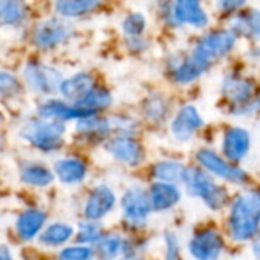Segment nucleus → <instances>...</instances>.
Listing matches in <instances>:
<instances>
[{"label": "nucleus", "mask_w": 260, "mask_h": 260, "mask_svg": "<svg viewBox=\"0 0 260 260\" xmlns=\"http://www.w3.org/2000/svg\"><path fill=\"white\" fill-rule=\"evenodd\" d=\"M260 192H248L238 197L229 215V233L233 241L245 242L259 235Z\"/></svg>", "instance_id": "obj_1"}, {"label": "nucleus", "mask_w": 260, "mask_h": 260, "mask_svg": "<svg viewBox=\"0 0 260 260\" xmlns=\"http://www.w3.org/2000/svg\"><path fill=\"white\" fill-rule=\"evenodd\" d=\"M192 197L201 198L212 210H219L227 204V192L222 186L216 184L212 177L198 168H189L183 181Z\"/></svg>", "instance_id": "obj_2"}, {"label": "nucleus", "mask_w": 260, "mask_h": 260, "mask_svg": "<svg viewBox=\"0 0 260 260\" xmlns=\"http://www.w3.org/2000/svg\"><path fill=\"white\" fill-rule=\"evenodd\" d=\"M64 133H66L64 123L53 122V120H43V119L29 120L20 129V136L26 142L46 152L55 151L62 145Z\"/></svg>", "instance_id": "obj_3"}, {"label": "nucleus", "mask_w": 260, "mask_h": 260, "mask_svg": "<svg viewBox=\"0 0 260 260\" xmlns=\"http://www.w3.org/2000/svg\"><path fill=\"white\" fill-rule=\"evenodd\" d=\"M236 35L232 30H213L201 37L192 53L200 56L201 59L212 64L213 61L225 56L236 44Z\"/></svg>", "instance_id": "obj_4"}, {"label": "nucleus", "mask_w": 260, "mask_h": 260, "mask_svg": "<svg viewBox=\"0 0 260 260\" xmlns=\"http://www.w3.org/2000/svg\"><path fill=\"white\" fill-rule=\"evenodd\" d=\"M123 219L131 227H143L152 210L149 195L140 186L129 187L122 198Z\"/></svg>", "instance_id": "obj_5"}, {"label": "nucleus", "mask_w": 260, "mask_h": 260, "mask_svg": "<svg viewBox=\"0 0 260 260\" xmlns=\"http://www.w3.org/2000/svg\"><path fill=\"white\" fill-rule=\"evenodd\" d=\"M24 82L38 93H55L61 88L62 75L56 69L41 64V62H30L23 70Z\"/></svg>", "instance_id": "obj_6"}, {"label": "nucleus", "mask_w": 260, "mask_h": 260, "mask_svg": "<svg viewBox=\"0 0 260 260\" xmlns=\"http://www.w3.org/2000/svg\"><path fill=\"white\" fill-rule=\"evenodd\" d=\"M73 34V26L62 18H47L34 29V43L40 49H53L69 40Z\"/></svg>", "instance_id": "obj_7"}, {"label": "nucleus", "mask_w": 260, "mask_h": 260, "mask_svg": "<svg viewBox=\"0 0 260 260\" xmlns=\"http://www.w3.org/2000/svg\"><path fill=\"white\" fill-rule=\"evenodd\" d=\"M197 160H198V163L206 171H209L210 174H213V175H216V177H219L222 180H227L230 183L245 184L247 180H248V175L241 168L232 165L230 161H227L225 158L219 157L216 152H213L210 149H201V151H198Z\"/></svg>", "instance_id": "obj_8"}, {"label": "nucleus", "mask_w": 260, "mask_h": 260, "mask_svg": "<svg viewBox=\"0 0 260 260\" xmlns=\"http://www.w3.org/2000/svg\"><path fill=\"white\" fill-rule=\"evenodd\" d=\"M222 250L224 241L221 235L212 229L198 232L189 244V251L195 260H216Z\"/></svg>", "instance_id": "obj_9"}, {"label": "nucleus", "mask_w": 260, "mask_h": 260, "mask_svg": "<svg viewBox=\"0 0 260 260\" xmlns=\"http://www.w3.org/2000/svg\"><path fill=\"white\" fill-rule=\"evenodd\" d=\"M105 149L113 158L128 166H137L143 160V149L133 137H114L105 145Z\"/></svg>", "instance_id": "obj_10"}, {"label": "nucleus", "mask_w": 260, "mask_h": 260, "mask_svg": "<svg viewBox=\"0 0 260 260\" xmlns=\"http://www.w3.org/2000/svg\"><path fill=\"white\" fill-rule=\"evenodd\" d=\"M172 14L177 26L189 24L193 27H204L209 24V15L197 0H178L172 3Z\"/></svg>", "instance_id": "obj_11"}, {"label": "nucleus", "mask_w": 260, "mask_h": 260, "mask_svg": "<svg viewBox=\"0 0 260 260\" xmlns=\"http://www.w3.org/2000/svg\"><path fill=\"white\" fill-rule=\"evenodd\" d=\"M201 126H203V117L198 113V110L192 105H186L177 113L175 119L172 120L171 129L177 140L186 142L192 139V136Z\"/></svg>", "instance_id": "obj_12"}, {"label": "nucleus", "mask_w": 260, "mask_h": 260, "mask_svg": "<svg viewBox=\"0 0 260 260\" xmlns=\"http://www.w3.org/2000/svg\"><path fill=\"white\" fill-rule=\"evenodd\" d=\"M116 204V195L108 186H98L88 197L84 209L87 221H99L104 218Z\"/></svg>", "instance_id": "obj_13"}, {"label": "nucleus", "mask_w": 260, "mask_h": 260, "mask_svg": "<svg viewBox=\"0 0 260 260\" xmlns=\"http://www.w3.org/2000/svg\"><path fill=\"white\" fill-rule=\"evenodd\" d=\"M38 114L43 120H53V122H61L64 123L66 120L70 119H84V117H90V116H96L91 113H87L81 108H78L76 105H67L61 101L56 99H49L46 102H43L38 107Z\"/></svg>", "instance_id": "obj_14"}, {"label": "nucleus", "mask_w": 260, "mask_h": 260, "mask_svg": "<svg viewBox=\"0 0 260 260\" xmlns=\"http://www.w3.org/2000/svg\"><path fill=\"white\" fill-rule=\"evenodd\" d=\"M250 134L242 128H230L222 140V152L227 161L238 163L245 158L250 151Z\"/></svg>", "instance_id": "obj_15"}, {"label": "nucleus", "mask_w": 260, "mask_h": 260, "mask_svg": "<svg viewBox=\"0 0 260 260\" xmlns=\"http://www.w3.org/2000/svg\"><path fill=\"white\" fill-rule=\"evenodd\" d=\"M222 96L236 107H245L254 96V84L242 76H227L222 81Z\"/></svg>", "instance_id": "obj_16"}, {"label": "nucleus", "mask_w": 260, "mask_h": 260, "mask_svg": "<svg viewBox=\"0 0 260 260\" xmlns=\"http://www.w3.org/2000/svg\"><path fill=\"white\" fill-rule=\"evenodd\" d=\"M209 67L210 64L207 61L201 59L195 53H190L189 56L175 64V67L172 69V78L178 84H189L204 75Z\"/></svg>", "instance_id": "obj_17"}, {"label": "nucleus", "mask_w": 260, "mask_h": 260, "mask_svg": "<svg viewBox=\"0 0 260 260\" xmlns=\"http://www.w3.org/2000/svg\"><path fill=\"white\" fill-rule=\"evenodd\" d=\"M151 207L157 212H165L175 207L181 198V193L177 186L166 183H154L148 192Z\"/></svg>", "instance_id": "obj_18"}, {"label": "nucleus", "mask_w": 260, "mask_h": 260, "mask_svg": "<svg viewBox=\"0 0 260 260\" xmlns=\"http://www.w3.org/2000/svg\"><path fill=\"white\" fill-rule=\"evenodd\" d=\"M94 88L93 78L88 73H76L75 76L62 81L59 91L62 96L75 104L81 102Z\"/></svg>", "instance_id": "obj_19"}, {"label": "nucleus", "mask_w": 260, "mask_h": 260, "mask_svg": "<svg viewBox=\"0 0 260 260\" xmlns=\"http://www.w3.org/2000/svg\"><path fill=\"white\" fill-rule=\"evenodd\" d=\"M46 222V215L41 210L37 209H29L23 212L18 219H17V233L21 239L29 241L38 235L41 227Z\"/></svg>", "instance_id": "obj_20"}, {"label": "nucleus", "mask_w": 260, "mask_h": 260, "mask_svg": "<svg viewBox=\"0 0 260 260\" xmlns=\"http://www.w3.org/2000/svg\"><path fill=\"white\" fill-rule=\"evenodd\" d=\"M55 174L64 184H76L84 180L87 169L78 158H64L55 163Z\"/></svg>", "instance_id": "obj_21"}, {"label": "nucleus", "mask_w": 260, "mask_h": 260, "mask_svg": "<svg viewBox=\"0 0 260 260\" xmlns=\"http://www.w3.org/2000/svg\"><path fill=\"white\" fill-rule=\"evenodd\" d=\"M232 32L238 35H247L260 41V11L250 9L245 14H239L233 21Z\"/></svg>", "instance_id": "obj_22"}, {"label": "nucleus", "mask_w": 260, "mask_h": 260, "mask_svg": "<svg viewBox=\"0 0 260 260\" xmlns=\"http://www.w3.org/2000/svg\"><path fill=\"white\" fill-rule=\"evenodd\" d=\"M184 174L186 168L178 161H160L152 169V175L158 183H166L172 186L183 183Z\"/></svg>", "instance_id": "obj_23"}, {"label": "nucleus", "mask_w": 260, "mask_h": 260, "mask_svg": "<svg viewBox=\"0 0 260 260\" xmlns=\"http://www.w3.org/2000/svg\"><path fill=\"white\" fill-rule=\"evenodd\" d=\"M99 6L96 0H59L55 3V11L59 17L72 18L88 14Z\"/></svg>", "instance_id": "obj_24"}, {"label": "nucleus", "mask_w": 260, "mask_h": 260, "mask_svg": "<svg viewBox=\"0 0 260 260\" xmlns=\"http://www.w3.org/2000/svg\"><path fill=\"white\" fill-rule=\"evenodd\" d=\"M111 94L104 90V88H93L81 102L76 104L78 108L87 111V113H91V114H96L98 111L101 110H105L111 105Z\"/></svg>", "instance_id": "obj_25"}, {"label": "nucleus", "mask_w": 260, "mask_h": 260, "mask_svg": "<svg viewBox=\"0 0 260 260\" xmlns=\"http://www.w3.org/2000/svg\"><path fill=\"white\" fill-rule=\"evenodd\" d=\"M76 129L81 136L85 137H104L111 131V125L108 119H101L96 116H90V117H84L78 122Z\"/></svg>", "instance_id": "obj_26"}, {"label": "nucleus", "mask_w": 260, "mask_h": 260, "mask_svg": "<svg viewBox=\"0 0 260 260\" xmlns=\"http://www.w3.org/2000/svg\"><path fill=\"white\" fill-rule=\"evenodd\" d=\"M169 113V107L168 102L163 96L160 94H152L149 96L145 104H143V114L149 122L154 123H160L163 120H166Z\"/></svg>", "instance_id": "obj_27"}, {"label": "nucleus", "mask_w": 260, "mask_h": 260, "mask_svg": "<svg viewBox=\"0 0 260 260\" xmlns=\"http://www.w3.org/2000/svg\"><path fill=\"white\" fill-rule=\"evenodd\" d=\"M20 178L23 183L30 184V186H37V187H44V186H49L50 183H53V174L47 168H43L38 165L26 166L21 171Z\"/></svg>", "instance_id": "obj_28"}, {"label": "nucleus", "mask_w": 260, "mask_h": 260, "mask_svg": "<svg viewBox=\"0 0 260 260\" xmlns=\"http://www.w3.org/2000/svg\"><path fill=\"white\" fill-rule=\"evenodd\" d=\"M73 236V229L66 224H52L41 233V244L49 247H58L67 242Z\"/></svg>", "instance_id": "obj_29"}, {"label": "nucleus", "mask_w": 260, "mask_h": 260, "mask_svg": "<svg viewBox=\"0 0 260 260\" xmlns=\"http://www.w3.org/2000/svg\"><path fill=\"white\" fill-rule=\"evenodd\" d=\"M125 248V242L117 235H108L96 242V253L102 260H114Z\"/></svg>", "instance_id": "obj_30"}, {"label": "nucleus", "mask_w": 260, "mask_h": 260, "mask_svg": "<svg viewBox=\"0 0 260 260\" xmlns=\"http://www.w3.org/2000/svg\"><path fill=\"white\" fill-rule=\"evenodd\" d=\"M26 15V6L20 2H0V24L12 26L20 23Z\"/></svg>", "instance_id": "obj_31"}, {"label": "nucleus", "mask_w": 260, "mask_h": 260, "mask_svg": "<svg viewBox=\"0 0 260 260\" xmlns=\"http://www.w3.org/2000/svg\"><path fill=\"white\" fill-rule=\"evenodd\" d=\"M146 27V20L142 14L139 12H134V14H129L123 23H122V29L123 32L128 35V38H134V37H142L143 30Z\"/></svg>", "instance_id": "obj_32"}, {"label": "nucleus", "mask_w": 260, "mask_h": 260, "mask_svg": "<svg viewBox=\"0 0 260 260\" xmlns=\"http://www.w3.org/2000/svg\"><path fill=\"white\" fill-rule=\"evenodd\" d=\"M102 238V229L99 224L93 222V221H87L84 224L79 225V232H78V239L84 244L88 242H98Z\"/></svg>", "instance_id": "obj_33"}, {"label": "nucleus", "mask_w": 260, "mask_h": 260, "mask_svg": "<svg viewBox=\"0 0 260 260\" xmlns=\"http://www.w3.org/2000/svg\"><path fill=\"white\" fill-rule=\"evenodd\" d=\"M110 125L111 129L117 131V137H131L136 131V123L131 119H125V117H114L110 119Z\"/></svg>", "instance_id": "obj_34"}, {"label": "nucleus", "mask_w": 260, "mask_h": 260, "mask_svg": "<svg viewBox=\"0 0 260 260\" xmlns=\"http://www.w3.org/2000/svg\"><path fill=\"white\" fill-rule=\"evenodd\" d=\"M93 259V250L88 247H70L61 251L58 260H91Z\"/></svg>", "instance_id": "obj_35"}, {"label": "nucleus", "mask_w": 260, "mask_h": 260, "mask_svg": "<svg viewBox=\"0 0 260 260\" xmlns=\"http://www.w3.org/2000/svg\"><path fill=\"white\" fill-rule=\"evenodd\" d=\"M20 90V84L15 76L6 72H0V96H9Z\"/></svg>", "instance_id": "obj_36"}, {"label": "nucleus", "mask_w": 260, "mask_h": 260, "mask_svg": "<svg viewBox=\"0 0 260 260\" xmlns=\"http://www.w3.org/2000/svg\"><path fill=\"white\" fill-rule=\"evenodd\" d=\"M165 242H166V254H165V260H181L178 238H177L174 233H166V235H165Z\"/></svg>", "instance_id": "obj_37"}, {"label": "nucleus", "mask_w": 260, "mask_h": 260, "mask_svg": "<svg viewBox=\"0 0 260 260\" xmlns=\"http://www.w3.org/2000/svg\"><path fill=\"white\" fill-rule=\"evenodd\" d=\"M245 3L244 2H235V0H224V2H219L218 3V8L224 12H233V11H238L239 8H242Z\"/></svg>", "instance_id": "obj_38"}, {"label": "nucleus", "mask_w": 260, "mask_h": 260, "mask_svg": "<svg viewBox=\"0 0 260 260\" xmlns=\"http://www.w3.org/2000/svg\"><path fill=\"white\" fill-rule=\"evenodd\" d=\"M126 44H128V47H129L131 50H136V52H140V50H145V49H146V41H145L142 37L128 38Z\"/></svg>", "instance_id": "obj_39"}, {"label": "nucleus", "mask_w": 260, "mask_h": 260, "mask_svg": "<svg viewBox=\"0 0 260 260\" xmlns=\"http://www.w3.org/2000/svg\"><path fill=\"white\" fill-rule=\"evenodd\" d=\"M0 260H12L11 251L5 245H0Z\"/></svg>", "instance_id": "obj_40"}, {"label": "nucleus", "mask_w": 260, "mask_h": 260, "mask_svg": "<svg viewBox=\"0 0 260 260\" xmlns=\"http://www.w3.org/2000/svg\"><path fill=\"white\" fill-rule=\"evenodd\" d=\"M253 251H254V256H256V257L260 260V235H257V239L254 241Z\"/></svg>", "instance_id": "obj_41"}, {"label": "nucleus", "mask_w": 260, "mask_h": 260, "mask_svg": "<svg viewBox=\"0 0 260 260\" xmlns=\"http://www.w3.org/2000/svg\"><path fill=\"white\" fill-rule=\"evenodd\" d=\"M125 260H143V259H140V257H137V256H134V254H126V256H125Z\"/></svg>", "instance_id": "obj_42"}, {"label": "nucleus", "mask_w": 260, "mask_h": 260, "mask_svg": "<svg viewBox=\"0 0 260 260\" xmlns=\"http://www.w3.org/2000/svg\"><path fill=\"white\" fill-rule=\"evenodd\" d=\"M257 107H259V108H260V96H259V98H257Z\"/></svg>", "instance_id": "obj_43"}]
</instances>
